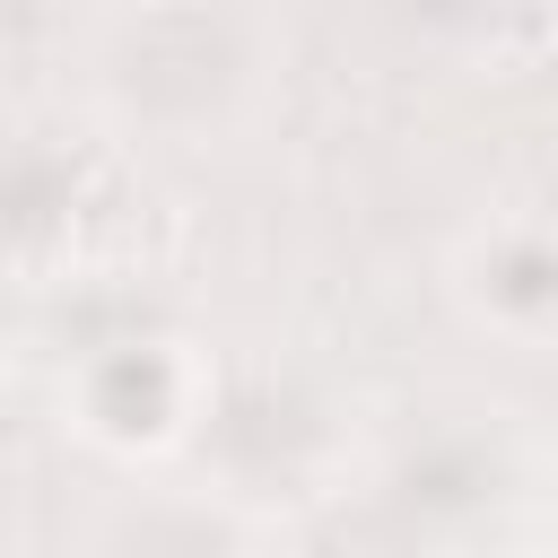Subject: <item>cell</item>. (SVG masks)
I'll return each instance as SVG.
<instances>
[{"mask_svg": "<svg viewBox=\"0 0 558 558\" xmlns=\"http://www.w3.org/2000/svg\"><path fill=\"white\" fill-rule=\"evenodd\" d=\"M244 87V35L209 0H157L113 35V96L157 131H201Z\"/></svg>", "mask_w": 558, "mask_h": 558, "instance_id": "1", "label": "cell"}, {"mask_svg": "<svg viewBox=\"0 0 558 558\" xmlns=\"http://www.w3.org/2000/svg\"><path fill=\"white\" fill-rule=\"evenodd\" d=\"M113 558H244V549H235L227 523H209V514H192V506H166V514H140Z\"/></svg>", "mask_w": 558, "mask_h": 558, "instance_id": "5", "label": "cell"}, {"mask_svg": "<svg viewBox=\"0 0 558 558\" xmlns=\"http://www.w3.org/2000/svg\"><path fill=\"white\" fill-rule=\"evenodd\" d=\"M480 296L506 323H558V235L514 227L480 253Z\"/></svg>", "mask_w": 558, "mask_h": 558, "instance_id": "3", "label": "cell"}, {"mask_svg": "<svg viewBox=\"0 0 558 558\" xmlns=\"http://www.w3.org/2000/svg\"><path fill=\"white\" fill-rule=\"evenodd\" d=\"M218 453L235 462V471H296V453H314V410L296 401V392H279V384H253V392H235L227 410H218Z\"/></svg>", "mask_w": 558, "mask_h": 558, "instance_id": "2", "label": "cell"}, {"mask_svg": "<svg viewBox=\"0 0 558 558\" xmlns=\"http://www.w3.org/2000/svg\"><path fill=\"white\" fill-rule=\"evenodd\" d=\"M488 480H497V462L471 436H436V445H418L401 462V506L410 514H471L488 497Z\"/></svg>", "mask_w": 558, "mask_h": 558, "instance_id": "4", "label": "cell"}]
</instances>
